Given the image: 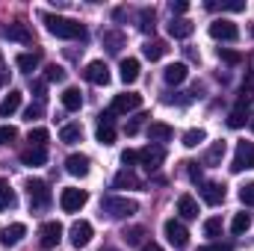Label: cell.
Here are the masks:
<instances>
[{"label": "cell", "mask_w": 254, "mask_h": 251, "mask_svg": "<svg viewBox=\"0 0 254 251\" xmlns=\"http://www.w3.org/2000/svg\"><path fill=\"white\" fill-rule=\"evenodd\" d=\"M42 21H45V30L57 39H86V27L74 18H63V15H51V12H42Z\"/></svg>", "instance_id": "6da1fadb"}, {"label": "cell", "mask_w": 254, "mask_h": 251, "mask_svg": "<svg viewBox=\"0 0 254 251\" xmlns=\"http://www.w3.org/2000/svg\"><path fill=\"white\" fill-rule=\"evenodd\" d=\"M101 210L110 216V219H127L133 213H139V204L133 198H119V195H110L101 201Z\"/></svg>", "instance_id": "7a4b0ae2"}, {"label": "cell", "mask_w": 254, "mask_h": 251, "mask_svg": "<svg viewBox=\"0 0 254 251\" xmlns=\"http://www.w3.org/2000/svg\"><path fill=\"white\" fill-rule=\"evenodd\" d=\"M27 198H30V207H33V210H48V204H51V189H48L45 181L30 178V181H27Z\"/></svg>", "instance_id": "3957f363"}, {"label": "cell", "mask_w": 254, "mask_h": 251, "mask_svg": "<svg viewBox=\"0 0 254 251\" xmlns=\"http://www.w3.org/2000/svg\"><path fill=\"white\" fill-rule=\"evenodd\" d=\"M86 201H89V192H86V189L68 187V189L60 192V207H63L65 213H80V210L86 207Z\"/></svg>", "instance_id": "277c9868"}, {"label": "cell", "mask_w": 254, "mask_h": 251, "mask_svg": "<svg viewBox=\"0 0 254 251\" xmlns=\"http://www.w3.org/2000/svg\"><path fill=\"white\" fill-rule=\"evenodd\" d=\"M163 234H166V240H169L175 249H187V246H190V231H187L184 222H178V219H166Z\"/></svg>", "instance_id": "5b68a950"}, {"label": "cell", "mask_w": 254, "mask_h": 251, "mask_svg": "<svg viewBox=\"0 0 254 251\" xmlns=\"http://www.w3.org/2000/svg\"><path fill=\"white\" fill-rule=\"evenodd\" d=\"M246 169H254V142H237V154H234L231 172L240 175Z\"/></svg>", "instance_id": "8992f818"}, {"label": "cell", "mask_w": 254, "mask_h": 251, "mask_svg": "<svg viewBox=\"0 0 254 251\" xmlns=\"http://www.w3.org/2000/svg\"><path fill=\"white\" fill-rule=\"evenodd\" d=\"M210 36H213L216 42H237V39H240V27H237L234 21H228V18H216V21L210 24Z\"/></svg>", "instance_id": "52a82bcc"}, {"label": "cell", "mask_w": 254, "mask_h": 251, "mask_svg": "<svg viewBox=\"0 0 254 251\" xmlns=\"http://www.w3.org/2000/svg\"><path fill=\"white\" fill-rule=\"evenodd\" d=\"M139 107H142V95H136V92H125V95H116V98H113L110 113H113V116H127L130 110H139Z\"/></svg>", "instance_id": "ba28073f"}, {"label": "cell", "mask_w": 254, "mask_h": 251, "mask_svg": "<svg viewBox=\"0 0 254 251\" xmlns=\"http://www.w3.org/2000/svg\"><path fill=\"white\" fill-rule=\"evenodd\" d=\"M163 160H166V148H163V145H148V148H142V151H139V163H142L148 172L160 169V166H163Z\"/></svg>", "instance_id": "9c48e42d"}, {"label": "cell", "mask_w": 254, "mask_h": 251, "mask_svg": "<svg viewBox=\"0 0 254 251\" xmlns=\"http://www.w3.org/2000/svg\"><path fill=\"white\" fill-rule=\"evenodd\" d=\"M83 77H86L92 86H107V83H110V68H107L104 60H92V63L86 65Z\"/></svg>", "instance_id": "30bf717a"}, {"label": "cell", "mask_w": 254, "mask_h": 251, "mask_svg": "<svg viewBox=\"0 0 254 251\" xmlns=\"http://www.w3.org/2000/svg\"><path fill=\"white\" fill-rule=\"evenodd\" d=\"M95 136H98L101 145H113V142H116V127H113V113H110V110L98 116V130H95Z\"/></svg>", "instance_id": "8fae6325"}, {"label": "cell", "mask_w": 254, "mask_h": 251, "mask_svg": "<svg viewBox=\"0 0 254 251\" xmlns=\"http://www.w3.org/2000/svg\"><path fill=\"white\" fill-rule=\"evenodd\" d=\"M65 172H68L71 178H86V175L92 172V160H89L86 154H71V157L65 160Z\"/></svg>", "instance_id": "7c38bea8"}, {"label": "cell", "mask_w": 254, "mask_h": 251, "mask_svg": "<svg viewBox=\"0 0 254 251\" xmlns=\"http://www.w3.org/2000/svg\"><path fill=\"white\" fill-rule=\"evenodd\" d=\"M68 234H71V246H74V249H86V246L92 243V225H89L86 219L74 222Z\"/></svg>", "instance_id": "4fadbf2b"}, {"label": "cell", "mask_w": 254, "mask_h": 251, "mask_svg": "<svg viewBox=\"0 0 254 251\" xmlns=\"http://www.w3.org/2000/svg\"><path fill=\"white\" fill-rule=\"evenodd\" d=\"M60 240H63V225H60V222H45V225L39 228V243H42L45 249H54Z\"/></svg>", "instance_id": "5bb4252c"}, {"label": "cell", "mask_w": 254, "mask_h": 251, "mask_svg": "<svg viewBox=\"0 0 254 251\" xmlns=\"http://www.w3.org/2000/svg\"><path fill=\"white\" fill-rule=\"evenodd\" d=\"M24 237H27V225L15 222V225H9V228H3V231H0V246L12 249V246H18Z\"/></svg>", "instance_id": "9a60e30c"}, {"label": "cell", "mask_w": 254, "mask_h": 251, "mask_svg": "<svg viewBox=\"0 0 254 251\" xmlns=\"http://www.w3.org/2000/svg\"><path fill=\"white\" fill-rule=\"evenodd\" d=\"M201 198L210 204V207H219L225 201V187L222 184H213V181H201Z\"/></svg>", "instance_id": "2e32d148"}, {"label": "cell", "mask_w": 254, "mask_h": 251, "mask_svg": "<svg viewBox=\"0 0 254 251\" xmlns=\"http://www.w3.org/2000/svg\"><path fill=\"white\" fill-rule=\"evenodd\" d=\"M3 36H6V39H12V42H21V45H33V33H30V27H27V24H21V21H15V24L3 27Z\"/></svg>", "instance_id": "e0dca14e"}, {"label": "cell", "mask_w": 254, "mask_h": 251, "mask_svg": "<svg viewBox=\"0 0 254 251\" xmlns=\"http://www.w3.org/2000/svg\"><path fill=\"white\" fill-rule=\"evenodd\" d=\"M175 136V127L166 125V122H151L148 125V139L154 142V145H163V142H169Z\"/></svg>", "instance_id": "ac0fdd59"}, {"label": "cell", "mask_w": 254, "mask_h": 251, "mask_svg": "<svg viewBox=\"0 0 254 251\" xmlns=\"http://www.w3.org/2000/svg\"><path fill=\"white\" fill-rule=\"evenodd\" d=\"M163 77H166L169 86H181V83L190 77V68H187V63H172L166 71H163Z\"/></svg>", "instance_id": "d6986e66"}, {"label": "cell", "mask_w": 254, "mask_h": 251, "mask_svg": "<svg viewBox=\"0 0 254 251\" xmlns=\"http://www.w3.org/2000/svg\"><path fill=\"white\" fill-rule=\"evenodd\" d=\"M192 30H195V24L190 18H172V24H169V36L172 39H190Z\"/></svg>", "instance_id": "ffe728a7"}, {"label": "cell", "mask_w": 254, "mask_h": 251, "mask_svg": "<svg viewBox=\"0 0 254 251\" xmlns=\"http://www.w3.org/2000/svg\"><path fill=\"white\" fill-rule=\"evenodd\" d=\"M119 77H122V83H136L139 80V60H133V57H127V60H122V65H119Z\"/></svg>", "instance_id": "44dd1931"}, {"label": "cell", "mask_w": 254, "mask_h": 251, "mask_svg": "<svg viewBox=\"0 0 254 251\" xmlns=\"http://www.w3.org/2000/svg\"><path fill=\"white\" fill-rule=\"evenodd\" d=\"M166 42L163 39H151V42H145L142 45V54H145V60H151V63H157V60H163L166 57Z\"/></svg>", "instance_id": "7402d4cb"}, {"label": "cell", "mask_w": 254, "mask_h": 251, "mask_svg": "<svg viewBox=\"0 0 254 251\" xmlns=\"http://www.w3.org/2000/svg\"><path fill=\"white\" fill-rule=\"evenodd\" d=\"M21 163L30 166V169L45 166V163H48V151H45V148H27V151H21Z\"/></svg>", "instance_id": "603a6c76"}, {"label": "cell", "mask_w": 254, "mask_h": 251, "mask_svg": "<svg viewBox=\"0 0 254 251\" xmlns=\"http://www.w3.org/2000/svg\"><path fill=\"white\" fill-rule=\"evenodd\" d=\"M63 107L68 110V113H77V110L83 107V92L74 89V86H68V89L63 92Z\"/></svg>", "instance_id": "cb8c5ba5"}, {"label": "cell", "mask_w": 254, "mask_h": 251, "mask_svg": "<svg viewBox=\"0 0 254 251\" xmlns=\"http://www.w3.org/2000/svg\"><path fill=\"white\" fill-rule=\"evenodd\" d=\"M178 213H181V219H198V201L192 195H181L178 198Z\"/></svg>", "instance_id": "d4e9b609"}, {"label": "cell", "mask_w": 254, "mask_h": 251, "mask_svg": "<svg viewBox=\"0 0 254 251\" xmlns=\"http://www.w3.org/2000/svg\"><path fill=\"white\" fill-rule=\"evenodd\" d=\"M21 92H9L6 98H3V104H0V119H9L12 113H18V107H21Z\"/></svg>", "instance_id": "484cf974"}, {"label": "cell", "mask_w": 254, "mask_h": 251, "mask_svg": "<svg viewBox=\"0 0 254 251\" xmlns=\"http://www.w3.org/2000/svg\"><path fill=\"white\" fill-rule=\"evenodd\" d=\"M60 139H63V145H77V142L83 139V127L77 125V122L65 125L63 130H60Z\"/></svg>", "instance_id": "4316f807"}, {"label": "cell", "mask_w": 254, "mask_h": 251, "mask_svg": "<svg viewBox=\"0 0 254 251\" xmlns=\"http://www.w3.org/2000/svg\"><path fill=\"white\" fill-rule=\"evenodd\" d=\"M104 48H107L110 54H119V51L125 48V33H119V30H107V33H104Z\"/></svg>", "instance_id": "83f0119b"}, {"label": "cell", "mask_w": 254, "mask_h": 251, "mask_svg": "<svg viewBox=\"0 0 254 251\" xmlns=\"http://www.w3.org/2000/svg\"><path fill=\"white\" fill-rule=\"evenodd\" d=\"M113 187H116V189H136V187H139V178H136L130 169H122V172L113 178Z\"/></svg>", "instance_id": "f1b7e54d"}, {"label": "cell", "mask_w": 254, "mask_h": 251, "mask_svg": "<svg viewBox=\"0 0 254 251\" xmlns=\"http://www.w3.org/2000/svg\"><path fill=\"white\" fill-rule=\"evenodd\" d=\"M154 27H157V12H154L151 6H145V9L139 12V30H142V33H154Z\"/></svg>", "instance_id": "f546056e"}, {"label": "cell", "mask_w": 254, "mask_h": 251, "mask_svg": "<svg viewBox=\"0 0 254 251\" xmlns=\"http://www.w3.org/2000/svg\"><path fill=\"white\" fill-rule=\"evenodd\" d=\"M39 63H42L39 54H18V57H15V65H18L21 71H27V74H33V71L39 68Z\"/></svg>", "instance_id": "4dcf8cb0"}, {"label": "cell", "mask_w": 254, "mask_h": 251, "mask_svg": "<svg viewBox=\"0 0 254 251\" xmlns=\"http://www.w3.org/2000/svg\"><path fill=\"white\" fill-rule=\"evenodd\" d=\"M15 204H18V198H15L12 187H9L6 181H0V213H3V210H12Z\"/></svg>", "instance_id": "1f68e13d"}, {"label": "cell", "mask_w": 254, "mask_h": 251, "mask_svg": "<svg viewBox=\"0 0 254 251\" xmlns=\"http://www.w3.org/2000/svg\"><path fill=\"white\" fill-rule=\"evenodd\" d=\"M225 157V142H213V148L204 154V166H219Z\"/></svg>", "instance_id": "d6a6232c"}, {"label": "cell", "mask_w": 254, "mask_h": 251, "mask_svg": "<svg viewBox=\"0 0 254 251\" xmlns=\"http://www.w3.org/2000/svg\"><path fill=\"white\" fill-rule=\"evenodd\" d=\"M207 9H222V12H243L246 9V0H222V3H207Z\"/></svg>", "instance_id": "836d02e7"}, {"label": "cell", "mask_w": 254, "mask_h": 251, "mask_svg": "<svg viewBox=\"0 0 254 251\" xmlns=\"http://www.w3.org/2000/svg\"><path fill=\"white\" fill-rule=\"evenodd\" d=\"M204 139H207V133H204L201 127H192V130L184 133V148H198Z\"/></svg>", "instance_id": "e575fe53"}, {"label": "cell", "mask_w": 254, "mask_h": 251, "mask_svg": "<svg viewBox=\"0 0 254 251\" xmlns=\"http://www.w3.org/2000/svg\"><path fill=\"white\" fill-rule=\"evenodd\" d=\"M125 243L127 246H142V243H145V228H142V225L127 228L125 231Z\"/></svg>", "instance_id": "d590c367"}, {"label": "cell", "mask_w": 254, "mask_h": 251, "mask_svg": "<svg viewBox=\"0 0 254 251\" xmlns=\"http://www.w3.org/2000/svg\"><path fill=\"white\" fill-rule=\"evenodd\" d=\"M27 139H30V148H45V142L51 139V133H48L45 127H33Z\"/></svg>", "instance_id": "8d00e7d4"}, {"label": "cell", "mask_w": 254, "mask_h": 251, "mask_svg": "<svg viewBox=\"0 0 254 251\" xmlns=\"http://www.w3.org/2000/svg\"><path fill=\"white\" fill-rule=\"evenodd\" d=\"M249 228H252V216H249V213H237V216H234V222H231V231L240 237V234H246Z\"/></svg>", "instance_id": "74e56055"}, {"label": "cell", "mask_w": 254, "mask_h": 251, "mask_svg": "<svg viewBox=\"0 0 254 251\" xmlns=\"http://www.w3.org/2000/svg\"><path fill=\"white\" fill-rule=\"evenodd\" d=\"M243 125H246V107H243V104H237V107L231 110V116H228V127H234V130H237V127H243Z\"/></svg>", "instance_id": "f35d334b"}, {"label": "cell", "mask_w": 254, "mask_h": 251, "mask_svg": "<svg viewBox=\"0 0 254 251\" xmlns=\"http://www.w3.org/2000/svg\"><path fill=\"white\" fill-rule=\"evenodd\" d=\"M219 60L228 65H240L243 63V54H237V51H231V48H219Z\"/></svg>", "instance_id": "ab89813d"}, {"label": "cell", "mask_w": 254, "mask_h": 251, "mask_svg": "<svg viewBox=\"0 0 254 251\" xmlns=\"http://www.w3.org/2000/svg\"><path fill=\"white\" fill-rule=\"evenodd\" d=\"M45 80H48V83H63V80H65V68H63V65H48Z\"/></svg>", "instance_id": "60d3db41"}, {"label": "cell", "mask_w": 254, "mask_h": 251, "mask_svg": "<svg viewBox=\"0 0 254 251\" xmlns=\"http://www.w3.org/2000/svg\"><path fill=\"white\" fill-rule=\"evenodd\" d=\"M15 139H18V130H15L12 125H3V127H0V148H3V145H12Z\"/></svg>", "instance_id": "b9f144b4"}, {"label": "cell", "mask_w": 254, "mask_h": 251, "mask_svg": "<svg viewBox=\"0 0 254 251\" xmlns=\"http://www.w3.org/2000/svg\"><path fill=\"white\" fill-rule=\"evenodd\" d=\"M204 234H207V237H219V234H222V219H219V216L207 219V222H204Z\"/></svg>", "instance_id": "7bdbcfd3"}, {"label": "cell", "mask_w": 254, "mask_h": 251, "mask_svg": "<svg viewBox=\"0 0 254 251\" xmlns=\"http://www.w3.org/2000/svg\"><path fill=\"white\" fill-rule=\"evenodd\" d=\"M240 201H243L246 207H254V181L240 187Z\"/></svg>", "instance_id": "ee69618b"}, {"label": "cell", "mask_w": 254, "mask_h": 251, "mask_svg": "<svg viewBox=\"0 0 254 251\" xmlns=\"http://www.w3.org/2000/svg\"><path fill=\"white\" fill-rule=\"evenodd\" d=\"M145 119H148L145 113H142V116H136V119H130V122L125 125V133H127V136H136V133L142 130V125H145Z\"/></svg>", "instance_id": "f6af8a7d"}, {"label": "cell", "mask_w": 254, "mask_h": 251, "mask_svg": "<svg viewBox=\"0 0 254 251\" xmlns=\"http://www.w3.org/2000/svg\"><path fill=\"white\" fill-rule=\"evenodd\" d=\"M42 113H45V107H42V104H30V107L24 110V119H27V122H33V119H42Z\"/></svg>", "instance_id": "bcb514c9"}, {"label": "cell", "mask_w": 254, "mask_h": 251, "mask_svg": "<svg viewBox=\"0 0 254 251\" xmlns=\"http://www.w3.org/2000/svg\"><path fill=\"white\" fill-rule=\"evenodd\" d=\"M122 163H125V169L136 166V163H139V151H125V154H122Z\"/></svg>", "instance_id": "7dc6e473"}, {"label": "cell", "mask_w": 254, "mask_h": 251, "mask_svg": "<svg viewBox=\"0 0 254 251\" xmlns=\"http://www.w3.org/2000/svg\"><path fill=\"white\" fill-rule=\"evenodd\" d=\"M187 166H190V169H187V172H190V178L195 181V184H201V169H198V163H187Z\"/></svg>", "instance_id": "c3c4849f"}, {"label": "cell", "mask_w": 254, "mask_h": 251, "mask_svg": "<svg viewBox=\"0 0 254 251\" xmlns=\"http://www.w3.org/2000/svg\"><path fill=\"white\" fill-rule=\"evenodd\" d=\"M198 251H231V246H225V243H210V246H201Z\"/></svg>", "instance_id": "681fc988"}, {"label": "cell", "mask_w": 254, "mask_h": 251, "mask_svg": "<svg viewBox=\"0 0 254 251\" xmlns=\"http://www.w3.org/2000/svg\"><path fill=\"white\" fill-rule=\"evenodd\" d=\"M187 9H190V3H187V0H178V3H172V12H175V15H184Z\"/></svg>", "instance_id": "f907efd6"}, {"label": "cell", "mask_w": 254, "mask_h": 251, "mask_svg": "<svg viewBox=\"0 0 254 251\" xmlns=\"http://www.w3.org/2000/svg\"><path fill=\"white\" fill-rule=\"evenodd\" d=\"M33 92H36L39 101H45V80H36V83H33Z\"/></svg>", "instance_id": "816d5d0a"}, {"label": "cell", "mask_w": 254, "mask_h": 251, "mask_svg": "<svg viewBox=\"0 0 254 251\" xmlns=\"http://www.w3.org/2000/svg\"><path fill=\"white\" fill-rule=\"evenodd\" d=\"M6 83H9V71H6V63L0 60V89H3Z\"/></svg>", "instance_id": "f5cc1de1"}, {"label": "cell", "mask_w": 254, "mask_h": 251, "mask_svg": "<svg viewBox=\"0 0 254 251\" xmlns=\"http://www.w3.org/2000/svg\"><path fill=\"white\" fill-rule=\"evenodd\" d=\"M139 251H163V249H160L157 243H145V246H142V249H139Z\"/></svg>", "instance_id": "db71d44e"}, {"label": "cell", "mask_w": 254, "mask_h": 251, "mask_svg": "<svg viewBox=\"0 0 254 251\" xmlns=\"http://www.w3.org/2000/svg\"><path fill=\"white\" fill-rule=\"evenodd\" d=\"M101 251H119V249H110V246H104V249H101Z\"/></svg>", "instance_id": "11a10c76"}, {"label": "cell", "mask_w": 254, "mask_h": 251, "mask_svg": "<svg viewBox=\"0 0 254 251\" xmlns=\"http://www.w3.org/2000/svg\"><path fill=\"white\" fill-rule=\"evenodd\" d=\"M252 36H254V27H252Z\"/></svg>", "instance_id": "9f6ffc18"}, {"label": "cell", "mask_w": 254, "mask_h": 251, "mask_svg": "<svg viewBox=\"0 0 254 251\" xmlns=\"http://www.w3.org/2000/svg\"><path fill=\"white\" fill-rule=\"evenodd\" d=\"M252 127H254V125H252Z\"/></svg>", "instance_id": "6f0895ef"}]
</instances>
